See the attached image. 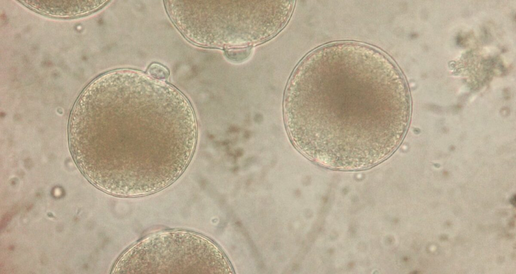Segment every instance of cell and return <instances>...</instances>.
I'll return each instance as SVG.
<instances>
[{
	"mask_svg": "<svg viewBox=\"0 0 516 274\" xmlns=\"http://www.w3.org/2000/svg\"><path fill=\"white\" fill-rule=\"evenodd\" d=\"M285 102L299 150L338 170L367 168L390 156L410 112L408 88L395 64L355 42L328 44L308 54L294 73Z\"/></svg>",
	"mask_w": 516,
	"mask_h": 274,
	"instance_id": "cell-1",
	"label": "cell"
},
{
	"mask_svg": "<svg viewBox=\"0 0 516 274\" xmlns=\"http://www.w3.org/2000/svg\"><path fill=\"white\" fill-rule=\"evenodd\" d=\"M226 256L213 241L183 230L147 236L126 251L113 273H233Z\"/></svg>",
	"mask_w": 516,
	"mask_h": 274,
	"instance_id": "cell-2",
	"label": "cell"
},
{
	"mask_svg": "<svg viewBox=\"0 0 516 274\" xmlns=\"http://www.w3.org/2000/svg\"><path fill=\"white\" fill-rule=\"evenodd\" d=\"M148 75L159 80L166 79L169 76L168 69L163 65L158 63H153L147 71Z\"/></svg>",
	"mask_w": 516,
	"mask_h": 274,
	"instance_id": "cell-3",
	"label": "cell"
}]
</instances>
